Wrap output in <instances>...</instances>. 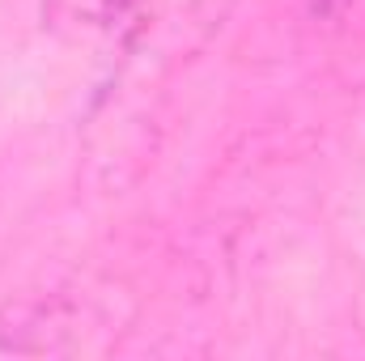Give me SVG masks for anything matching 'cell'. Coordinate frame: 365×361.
<instances>
[{"label": "cell", "instance_id": "3", "mask_svg": "<svg viewBox=\"0 0 365 361\" xmlns=\"http://www.w3.org/2000/svg\"><path fill=\"white\" fill-rule=\"evenodd\" d=\"M357 4H365V0H310V9H314L319 17H327V21H340V17L353 13Z\"/></svg>", "mask_w": 365, "mask_h": 361}, {"label": "cell", "instance_id": "2", "mask_svg": "<svg viewBox=\"0 0 365 361\" xmlns=\"http://www.w3.org/2000/svg\"><path fill=\"white\" fill-rule=\"evenodd\" d=\"M234 4L238 0H175V13L195 39H212L225 26V17L234 13Z\"/></svg>", "mask_w": 365, "mask_h": 361}, {"label": "cell", "instance_id": "1", "mask_svg": "<svg viewBox=\"0 0 365 361\" xmlns=\"http://www.w3.org/2000/svg\"><path fill=\"white\" fill-rule=\"evenodd\" d=\"M140 0H47L56 26L77 34H119L136 21Z\"/></svg>", "mask_w": 365, "mask_h": 361}]
</instances>
